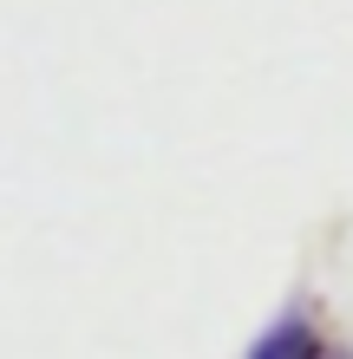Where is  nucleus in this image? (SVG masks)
Masks as SVG:
<instances>
[{
    "instance_id": "1",
    "label": "nucleus",
    "mask_w": 353,
    "mask_h": 359,
    "mask_svg": "<svg viewBox=\"0 0 353 359\" xmlns=\"http://www.w3.org/2000/svg\"><path fill=\"white\" fill-rule=\"evenodd\" d=\"M248 359H327V340L307 320H275L255 346H248Z\"/></svg>"
}]
</instances>
